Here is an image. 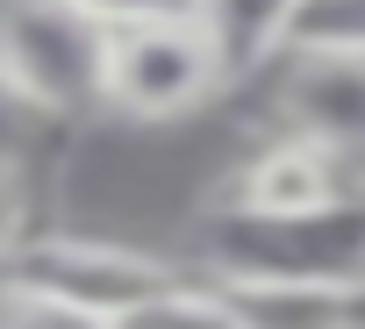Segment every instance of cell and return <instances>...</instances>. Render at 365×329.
<instances>
[{"mask_svg":"<svg viewBox=\"0 0 365 329\" xmlns=\"http://www.w3.org/2000/svg\"><path fill=\"white\" fill-rule=\"evenodd\" d=\"M272 51L365 58V0H287V22H279Z\"/></svg>","mask_w":365,"mask_h":329,"instance_id":"cell-9","label":"cell"},{"mask_svg":"<svg viewBox=\"0 0 365 329\" xmlns=\"http://www.w3.org/2000/svg\"><path fill=\"white\" fill-rule=\"evenodd\" d=\"M8 322H36V293H29L15 236H0V329H8Z\"/></svg>","mask_w":365,"mask_h":329,"instance_id":"cell-10","label":"cell"},{"mask_svg":"<svg viewBox=\"0 0 365 329\" xmlns=\"http://www.w3.org/2000/svg\"><path fill=\"white\" fill-rule=\"evenodd\" d=\"M108 22L79 0H0V100L36 122H79L101 108Z\"/></svg>","mask_w":365,"mask_h":329,"instance_id":"cell-2","label":"cell"},{"mask_svg":"<svg viewBox=\"0 0 365 329\" xmlns=\"http://www.w3.org/2000/svg\"><path fill=\"white\" fill-rule=\"evenodd\" d=\"M265 86V129L322 136L336 150L365 157V58H308V51H272L251 79Z\"/></svg>","mask_w":365,"mask_h":329,"instance_id":"cell-5","label":"cell"},{"mask_svg":"<svg viewBox=\"0 0 365 329\" xmlns=\"http://www.w3.org/2000/svg\"><path fill=\"white\" fill-rule=\"evenodd\" d=\"M230 93V65L208 36L201 15H150V22H115L108 58H101V108L129 122H179Z\"/></svg>","mask_w":365,"mask_h":329,"instance_id":"cell-3","label":"cell"},{"mask_svg":"<svg viewBox=\"0 0 365 329\" xmlns=\"http://www.w3.org/2000/svg\"><path fill=\"white\" fill-rule=\"evenodd\" d=\"M29 293H36V322H230V293L208 272H179L136 244H108V236H15Z\"/></svg>","mask_w":365,"mask_h":329,"instance_id":"cell-1","label":"cell"},{"mask_svg":"<svg viewBox=\"0 0 365 329\" xmlns=\"http://www.w3.org/2000/svg\"><path fill=\"white\" fill-rule=\"evenodd\" d=\"M358 194H365V157L336 150L322 136H294V129H265V143L230 179V201L237 208H265V215L336 208V201H358Z\"/></svg>","mask_w":365,"mask_h":329,"instance_id":"cell-6","label":"cell"},{"mask_svg":"<svg viewBox=\"0 0 365 329\" xmlns=\"http://www.w3.org/2000/svg\"><path fill=\"white\" fill-rule=\"evenodd\" d=\"M79 8L115 29V22H150V15H194V0H79Z\"/></svg>","mask_w":365,"mask_h":329,"instance_id":"cell-11","label":"cell"},{"mask_svg":"<svg viewBox=\"0 0 365 329\" xmlns=\"http://www.w3.org/2000/svg\"><path fill=\"white\" fill-rule=\"evenodd\" d=\"M201 272L215 279H287V272H365V194L336 208L265 215L222 201L201 229Z\"/></svg>","mask_w":365,"mask_h":329,"instance_id":"cell-4","label":"cell"},{"mask_svg":"<svg viewBox=\"0 0 365 329\" xmlns=\"http://www.w3.org/2000/svg\"><path fill=\"white\" fill-rule=\"evenodd\" d=\"M194 15L208 22V36H215V51L230 65V86H237V79H251L272 58L279 22H287V0H194Z\"/></svg>","mask_w":365,"mask_h":329,"instance_id":"cell-8","label":"cell"},{"mask_svg":"<svg viewBox=\"0 0 365 329\" xmlns=\"http://www.w3.org/2000/svg\"><path fill=\"white\" fill-rule=\"evenodd\" d=\"M215 286L230 293V315L251 322V329H344V322H365V272H287V279H215Z\"/></svg>","mask_w":365,"mask_h":329,"instance_id":"cell-7","label":"cell"}]
</instances>
